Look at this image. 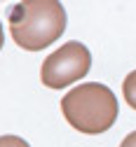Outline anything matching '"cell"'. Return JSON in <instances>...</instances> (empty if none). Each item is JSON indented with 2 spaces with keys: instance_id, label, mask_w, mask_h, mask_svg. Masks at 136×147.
Instances as JSON below:
<instances>
[{
  "instance_id": "277c9868",
  "label": "cell",
  "mask_w": 136,
  "mask_h": 147,
  "mask_svg": "<svg viewBox=\"0 0 136 147\" xmlns=\"http://www.w3.org/2000/svg\"><path fill=\"white\" fill-rule=\"evenodd\" d=\"M122 94H124L127 105H131V107L136 110V70H131L129 75L124 77V82H122Z\"/></svg>"
},
{
  "instance_id": "7a4b0ae2",
  "label": "cell",
  "mask_w": 136,
  "mask_h": 147,
  "mask_svg": "<svg viewBox=\"0 0 136 147\" xmlns=\"http://www.w3.org/2000/svg\"><path fill=\"white\" fill-rule=\"evenodd\" d=\"M61 112L75 131L99 136L118 119V98L101 82L80 84L61 98Z\"/></svg>"
},
{
  "instance_id": "6da1fadb",
  "label": "cell",
  "mask_w": 136,
  "mask_h": 147,
  "mask_svg": "<svg viewBox=\"0 0 136 147\" xmlns=\"http://www.w3.org/2000/svg\"><path fill=\"white\" fill-rule=\"evenodd\" d=\"M66 30V9L59 0H24L10 9V33L16 47L40 51Z\"/></svg>"
},
{
  "instance_id": "5b68a950",
  "label": "cell",
  "mask_w": 136,
  "mask_h": 147,
  "mask_svg": "<svg viewBox=\"0 0 136 147\" xmlns=\"http://www.w3.org/2000/svg\"><path fill=\"white\" fill-rule=\"evenodd\" d=\"M0 147H31V145L19 136H0Z\"/></svg>"
},
{
  "instance_id": "3957f363",
  "label": "cell",
  "mask_w": 136,
  "mask_h": 147,
  "mask_svg": "<svg viewBox=\"0 0 136 147\" xmlns=\"http://www.w3.org/2000/svg\"><path fill=\"white\" fill-rule=\"evenodd\" d=\"M92 68V54L82 42H66L52 51L40 68V80L49 89H64L82 80Z\"/></svg>"
},
{
  "instance_id": "52a82bcc",
  "label": "cell",
  "mask_w": 136,
  "mask_h": 147,
  "mask_svg": "<svg viewBox=\"0 0 136 147\" xmlns=\"http://www.w3.org/2000/svg\"><path fill=\"white\" fill-rule=\"evenodd\" d=\"M3 45H5V30H3V24H0V49H3Z\"/></svg>"
},
{
  "instance_id": "8992f818",
  "label": "cell",
  "mask_w": 136,
  "mask_h": 147,
  "mask_svg": "<svg viewBox=\"0 0 136 147\" xmlns=\"http://www.w3.org/2000/svg\"><path fill=\"white\" fill-rule=\"evenodd\" d=\"M120 147H136V131H131V133L120 142Z\"/></svg>"
}]
</instances>
